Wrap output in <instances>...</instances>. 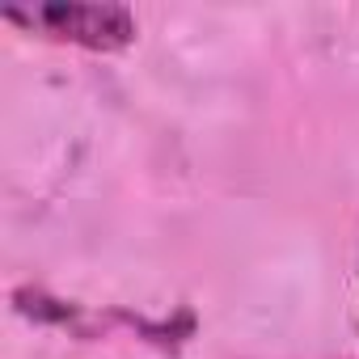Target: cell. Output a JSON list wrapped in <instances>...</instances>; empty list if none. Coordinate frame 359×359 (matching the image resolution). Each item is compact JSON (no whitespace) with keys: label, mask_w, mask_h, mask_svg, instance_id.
<instances>
[{"label":"cell","mask_w":359,"mask_h":359,"mask_svg":"<svg viewBox=\"0 0 359 359\" xmlns=\"http://www.w3.org/2000/svg\"><path fill=\"white\" fill-rule=\"evenodd\" d=\"M5 22L81 43L89 51H118L135 39V13L127 5H34L5 9Z\"/></svg>","instance_id":"cell-1"}]
</instances>
